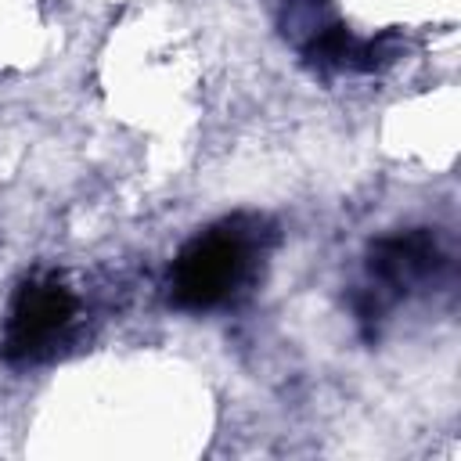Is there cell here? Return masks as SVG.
Wrapping results in <instances>:
<instances>
[{
  "instance_id": "obj_1",
  "label": "cell",
  "mask_w": 461,
  "mask_h": 461,
  "mask_svg": "<svg viewBox=\"0 0 461 461\" xmlns=\"http://www.w3.org/2000/svg\"><path fill=\"white\" fill-rule=\"evenodd\" d=\"M249 267V238L241 230L220 227L194 238L173 267V299L187 310H209L223 303Z\"/></svg>"
},
{
  "instance_id": "obj_2",
  "label": "cell",
  "mask_w": 461,
  "mask_h": 461,
  "mask_svg": "<svg viewBox=\"0 0 461 461\" xmlns=\"http://www.w3.org/2000/svg\"><path fill=\"white\" fill-rule=\"evenodd\" d=\"M72 313H76V299L58 281L25 285L18 303H14V310H11V321H7L4 357L7 360L43 357L54 346V339L65 331Z\"/></svg>"
},
{
  "instance_id": "obj_3",
  "label": "cell",
  "mask_w": 461,
  "mask_h": 461,
  "mask_svg": "<svg viewBox=\"0 0 461 461\" xmlns=\"http://www.w3.org/2000/svg\"><path fill=\"white\" fill-rule=\"evenodd\" d=\"M436 267H439V249H436L432 234H425V230L385 238L371 252V277L382 288H393V292H400V288L429 277Z\"/></svg>"
}]
</instances>
